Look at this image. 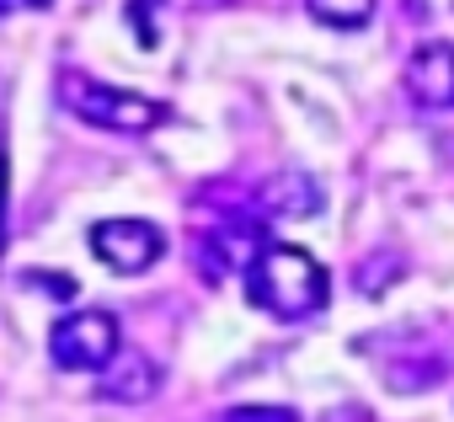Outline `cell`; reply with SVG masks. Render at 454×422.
Returning <instances> with one entry per match:
<instances>
[{"instance_id":"6da1fadb","label":"cell","mask_w":454,"mask_h":422,"mask_svg":"<svg viewBox=\"0 0 454 422\" xmlns=\"http://www.w3.org/2000/svg\"><path fill=\"white\" fill-rule=\"evenodd\" d=\"M332 294V273L294 241H273L257 268L247 273V300L278 321H305L326 305Z\"/></svg>"},{"instance_id":"7a4b0ae2","label":"cell","mask_w":454,"mask_h":422,"mask_svg":"<svg viewBox=\"0 0 454 422\" xmlns=\"http://www.w3.org/2000/svg\"><path fill=\"white\" fill-rule=\"evenodd\" d=\"M59 102H65L81 123L113 129V134H150V129H160V123L171 118L166 102L139 97V91H123V86H107V81H97V75H86V70H65V75H59Z\"/></svg>"},{"instance_id":"3957f363","label":"cell","mask_w":454,"mask_h":422,"mask_svg":"<svg viewBox=\"0 0 454 422\" xmlns=\"http://www.w3.org/2000/svg\"><path fill=\"white\" fill-rule=\"evenodd\" d=\"M118 353H123V332H118L113 310H70L49 326V358L59 369L102 374Z\"/></svg>"},{"instance_id":"277c9868","label":"cell","mask_w":454,"mask_h":422,"mask_svg":"<svg viewBox=\"0 0 454 422\" xmlns=\"http://www.w3.org/2000/svg\"><path fill=\"white\" fill-rule=\"evenodd\" d=\"M91 257L123 278H139L150 273L160 257H166V231L155 220H139V215H118V220H97L91 225Z\"/></svg>"},{"instance_id":"5b68a950","label":"cell","mask_w":454,"mask_h":422,"mask_svg":"<svg viewBox=\"0 0 454 422\" xmlns=\"http://www.w3.org/2000/svg\"><path fill=\"white\" fill-rule=\"evenodd\" d=\"M406 91L417 107H454V43L427 38L406 59Z\"/></svg>"},{"instance_id":"8992f818","label":"cell","mask_w":454,"mask_h":422,"mask_svg":"<svg viewBox=\"0 0 454 422\" xmlns=\"http://www.w3.org/2000/svg\"><path fill=\"white\" fill-rule=\"evenodd\" d=\"M321 203H326V192H321L316 176H305V171H278V176H268V182L257 187L252 215H257V220H310V215H321Z\"/></svg>"},{"instance_id":"52a82bcc","label":"cell","mask_w":454,"mask_h":422,"mask_svg":"<svg viewBox=\"0 0 454 422\" xmlns=\"http://www.w3.org/2000/svg\"><path fill=\"white\" fill-rule=\"evenodd\" d=\"M160 390V363L150 358V353H139V348H123L107 369H102V379H97V395L102 401H123V406H139V401H150Z\"/></svg>"},{"instance_id":"ba28073f","label":"cell","mask_w":454,"mask_h":422,"mask_svg":"<svg viewBox=\"0 0 454 422\" xmlns=\"http://www.w3.org/2000/svg\"><path fill=\"white\" fill-rule=\"evenodd\" d=\"M443 374H449V363H443L438 353H417V358H390V363H385V385H390L395 395L433 390Z\"/></svg>"},{"instance_id":"9c48e42d","label":"cell","mask_w":454,"mask_h":422,"mask_svg":"<svg viewBox=\"0 0 454 422\" xmlns=\"http://www.w3.org/2000/svg\"><path fill=\"white\" fill-rule=\"evenodd\" d=\"M401 273H406V257H401V252H390V246H380V252H369V257L353 268V284H358V294L380 300Z\"/></svg>"},{"instance_id":"30bf717a","label":"cell","mask_w":454,"mask_h":422,"mask_svg":"<svg viewBox=\"0 0 454 422\" xmlns=\"http://www.w3.org/2000/svg\"><path fill=\"white\" fill-rule=\"evenodd\" d=\"M305 6H310L316 22H326V27H337V33H358V27L374 22L380 0H305Z\"/></svg>"},{"instance_id":"8fae6325","label":"cell","mask_w":454,"mask_h":422,"mask_svg":"<svg viewBox=\"0 0 454 422\" xmlns=\"http://www.w3.org/2000/svg\"><path fill=\"white\" fill-rule=\"evenodd\" d=\"M214 422H300V411L294 406H231Z\"/></svg>"},{"instance_id":"7c38bea8","label":"cell","mask_w":454,"mask_h":422,"mask_svg":"<svg viewBox=\"0 0 454 422\" xmlns=\"http://www.w3.org/2000/svg\"><path fill=\"white\" fill-rule=\"evenodd\" d=\"M27 284H43V294H54V300H75V289H81L70 273H43V268H33Z\"/></svg>"},{"instance_id":"4fadbf2b","label":"cell","mask_w":454,"mask_h":422,"mask_svg":"<svg viewBox=\"0 0 454 422\" xmlns=\"http://www.w3.org/2000/svg\"><path fill=\"white\" fill-rule=\"evenodd\" d=\"M6 208H12V155L0 145V257H6Z\"/></svg>"},{"instance_id":"5bb4252c","label":"cell","mask_w":454,"mask_h":422,"mask_svg":"<svg viewBox=\"0 0 454 422\" xmlns=\"http://www.w3.org/2000/svg\"><path fill=\"white\" fill-rule=\"evenodd\" d=\"M150 6H160V0H129V22H134V33H139V49H155V33H150V22H145Z\"/></svg>"},{"instance_id":"9a60e30c","label":"cell","mask_w":454,"mask_h":422,"mask_svg":"<svg viewBox=\"0 0 454 422\" xmlns=\"http://www.w3.org/2000/svg\"><path fill=\"white\" fill-rule=\"evenodd\" d=\"M27 6H49V0H27Z\"/></svg>"},{"instance_id":"2e32d148","label":"cell","mask_w":454,"mask_h":422,"mask_svg":"<svg viewBox=\"0 0 454 422\" xmlns=\"http://www.w3.org/2000/svg\"><path fill=\"white\" fill-rule=\"evenodd\" d=\"M0 6H12V0H0Z\"/></svg>"}]
</instances>
